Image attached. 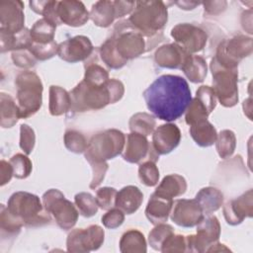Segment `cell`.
<instances>
[{"mask_svg":"<svg viewBox=\"0 0 253 253\" xmlns=\"http://www.w3.org/2000/svg\"><path fill=\"white\" fill-rule=\"evenodd\" d=\"M148 110L158 119L172 122L187 110L192 97L188 82L181 76H159L143 92Z\"/></svg>","mask_w":253,"mask_h":253,"instance_id":"6da1fadb","label":"cell"},{"mask_svg":"<svg viewBox=\"0 0 253 253\" xmlns=\"http://www.w3.org/2000/svg\"><path fill=\"white\" fill-rule=\"evenodd\" d=\"M125 93L124 84L117 79H109L102 85H91L82 80L69 93L73 112L100 110L120 101Z\"/></svg>","mask_w":253,"mask_h":253,"instance_id":"7a4b0ae2","label":"cell"},{"mask_svg":"<svg viewBox=\"0 0 253 253\" xmlns=\"http://www.w3.org/2000/svg\"><path fill=\"white\" fill-rule=\"evenodd\" d=\"M8 211L26 226H41L51 221L40 198L29 192H16L8 200Z\"/></svg>","mask_w":253,"mask_h":253,"instance_id":"3957f363","label":"cell"},{"mask_svg":"<svg viewBox=\"0 0 253 253\" xmlns=\"http://www.w3.org/2000/svg\"><path fill=\"white\" fill-rule=\"evenodd\" d=\"M168 20L167 6L162 1H137L128 19L129 24L143 36L151 37Z\"/></svg>","mask_w":253,"mask_h":253,"instance_id":"277c9868","label":"cell"},{"mask_svg":"<svg viewBox=\"0 0 253 253\" xmlns=\"http://www.w3.org/2000/svg\"><path fill=\"white\" fill-rule=\"evenodd\" d=\"M17 103L20 109L21 119L35 115L42 107V83L34 71L26 70L16 77Z\"/></svg>","mask_w":253,"mask_h":253,"instance_id":"5b68a950","label":"cell"},{"mask_svg":"<svg viewBox=\"0 0 253 253\" xmlns=\"http://www.w3.org/2000/svg\"><path fill=\"white\" fill-rule=\"evenodd\" d=\"M126 135L119 129L111 128L94 134L85 150L86 160L107 161L121 154L125 148Z\"/></svg>","mask_w":253,"mask_h":253,"instance_id":"8992f818","label":"cell"},{"mask_svg":"<svg viewBox=\"0 0 253 253\" xmlns=\"http://www.w3.org/2000/svg\"><path fill=\"white\" fill-rule=\"evenodd\" d=\"M211 70L212 74V89L216 99L223 107L231 108L235 106L238 102L237 68L223 67L212 58Z\"/></svg>","mask_w":253,"mask_h":253,"instance_id":"52a82bcc","label":"cell"},{"mask_svg":"<svg viewBox=\"0 0 253 253\" xmlns=\"http://www.w3.org/2000/svg\"><path fill=\"white\" fill-rule=\"evenodd\" d=\"M42 202L45 211L53 215L60 228L68 230L75 225L79 211L70 201L65 199L59 190H47L42 195Z\"/></svg>","mask_w":253,"mask_h":253,"instance_id":"ba28073f","label":"cell"},{"mask_svg":"<svg viewBox=\"0 0 253 253\" xmlns=\"http://www.w3.org/2000/svg\"><path fill=\"white\" fill-rule=\"evenodd\" d=\"M251 53L252 38L238 35L221 42L213 58L223 67L237 68L241 59L249 56Z\"/></svg>","mask_w":253,"mask_h":253,"instance_id":"9c48e42d","label":"cell"},{"mask_svg":"<svg viewBox=\"0 0 253 253\" xmlns=\"http://www.w3.org/2000/svg\"><path fill=\"white\" fill-rule=\"evenodd\" d=\"M197 234L186 236L187 251L206 252L217 242L220 235V224L216 216L209 215L197 224Z\"/></svg>","mask_w":253,"mask_h":253,"instance_id":"30bf717a","label":"cell"},{"mask_svg":"<svg viewBox=\"0 0 253 253\" xmlns=\"http://www.w3.org/2000/svg\"><path fill=\"white\" fill-rule=\"evenodd\" d=\"M104 229L93 224L87 228L73 229L67 236L66 247L68 252L86 253L97 250L104 242Z\"/></svg>","mask_w":253,"mask_h":253,"instance_id":"8fae6325","label":"cell"},{"mask_svg":"<svg viewBox=\"0 0 253 253\" xmlns=\"http://www.w3.org/2000/svg\"><path fill=\"white\" fill-rule=\"evenodd\" d=\"M119 31H115L116 47L120 55L126 60L135 58L145 51V42L143 35L131 25H126V30L121 25L117 26Z\"/></svg>","mask_w":253,"mask_h":253,"instance_id":"7c38bea8","label":"cell"},{"mask_svg":"<svg viewBox=\"0 0 253 253\" xmlns=\"http://www.w3.org/2000/svg\"><path fill=\"white\" fill-rule=\"evenodd\" d=\"M171 36L176 43L190 54L202 50L208 40L204 30L189 23L176 25L171 30Z\"/></svg>","mask_w":253,"mask_h":253,"instance_id":"4fadbf2b","label":"cell"},{"mask_svg":"<svg viewBox=\"0 0 253 253\" xmlns=\"http://www.w3.org/2000/svg\"><path fill=\"white\" fill-rule=\"evenodd\" d=\"M24 23V3L22 1H0V33L17 34L25 29Z\"/></svg>","mask_w":253,"mask_h":253,"instance_id":"5bb4252c","label":"cell"},{"mask_svg":"<svg viewBox=\"0 0 253 253\" xmlns=\"http://www.w3.org/2000/svg\"><path fill=\"white\" fill-rule=\"evenodd\" d=\"M123 158L129 163H140L145 159L155 162L158 160V154L146 139V136L131 132L126 136Z\"/></svg>","mask_w":253,"mask_h":253,"instance_id":"9a60e30c","label":"cell"},{"mask_svg":"<svg viewBox=\"0 0 253 253\" xmlns=\"http://www.w3.org/2000/svg\"><path fill=\"white\" fill-rule=\"evenodd\" d=\"M170 214L171 219L182 227H193L204 218L203 210L196 199L177 200L173 203Z\"/></svg>","mask_w":253,"mask_h":253,"instance_id":"2e32d148","label":"cell"},{"mask_svg":"<svg viewBox=\"0 0 253 253\" xmlns=\"http://www.w3.org/2000/svg\"><path fill=\"white\" fill-rule=\"evenodd\" d=\"M93 45L89 38L76 36L58 44V56L66 62L74 63L85 60L91 55Z\"/></svg>","mask_w":253,"mask_h":253,"instance_id":"e0dca14e","label":"cell"},{"mask_svg":"<svg viewBox=\"0 0 253 253\" xmlns=\"http://www.w3.org/2000/svg\"><path fill=\"white\" fill-rule=\"evenodd\" d=\"M223 215L230 225L241 223L244 218L253 215V192L248 190L240 197L226 202L223 206Z\"/></svg>","mask_w":253,"mask_h":253,"instance_id":"ac0fdd59","label":"cell"},{"mask_svg":"<svg viewBox=\"0 0 253 253\" xmlns=\"http://www.w3.org/2000/svg\"><path fill=\"white\" fill-rule=\"evenodd\" d=\"M56 13L58 21L70 27H80L87 23L90 13L81 1L63 0L57 1Z\"/></svg>","mask_w":253,"mask_h":253,"instance_id":"d6986e66","label":"cell"},{"mask_svg":"<svg viewBox=\"0 0 253 253\" xmlns=\"http://www.w3.org/2000/svg\"><path fill=\"white\" fill-rule=\"evenodd\" d=\"M181 140V131L175 124H164L154 129L152 146L156 153L168 154L174 150Z\"/></svg>","mask_w":253,"mask_h":253,"instance_id":"ffe728a7","label":"cell"},{"mask_svg":"<svg viewBox=\"0 0 253 253\" xmlns=\"http://www.w3.org/2000/svg\"><path fill=\"white\" fill-rule=\"evenodd\" d=\"M190 53L185 51L176 42L163 44L157 48L154 59L157 65L163 68L181 69Z\"/></svg>","mask_w":253,"mask_h":253,"instance_id":"44dd1931","label":"cell"},{"mask_svg":"<svg viewBox=\"0 0 253 253\" xmlns=\"http://www.w3.org/2000/svg\"><path fill=\"white\" fill-rule=\"evenodd\" d=\"M172 207L173 199L160 196L154 192L147 203L145 215L152 224L163 223L167 221Z\"/></svg>","mask_w":253,"mask_h":253,"instance_id":"7402d4cb","label":"cell"},{"mask_svg":"<svg viewBox=\"0 0 253 253\" xmlns=\"http://www.w3.org/2000/svg\"><path fill=\"white\" fill-rule=\"evenodd\" d=\"M143 194L135 186H126L122 188L116 198V207L126 214L135 212L141 206Z\"/></svg>","mask_w":253,"mask_h":253,"instance_id":"603a6c76","label":"cell"},{"mask_svg":"<svg viewBox=\"0 0 253 253\" xmlns=\"http://www.w3.org/2000/svg\"><path fill=\"white\" fill-rule=\"evenodd\" d=\"M90 18L96 26L107 28L117 18L114 1L101 0L96 2L90 11Z\"/></svg>","mask_w":253,"mask_h":253,"instance_id":"cb8c5ba5","label":"cell"},{"mask_svg":"<svg viewBox=\"0 0 253 253\" xmlns=\"http://www.w3.org/2000/svg\"><path fill=\"white\" fill-rule=\"evenodd\" d=\"M196 201L206 214L217 211L223 204V194L216 188L206 187L201 189L196 195Z\"/></svg>","mask_w":253,"mask_h":253,"instance_id":"d4e9b609","label":"cell"},{"mask_svg":"<svg viewBox=\"0 0 253 253\" xmlns=\"http://www.w3.org/2000/svg\"><path fill=\"white\" fill-rule=\"evenodd\" d=\"M187 190V182L184 177L178 174H170L165 176L158 187L155 190V193L173 199L175 197L183 195Z\"/></svg>","mask_w":253,"mask_h":253,"instance_id":"484cf974","label":"cell"},{"mask_svg":"<svg viewBox=\"0 0 253 253\" xmlns=\"http://www.w3.org/2000/svg\"><path fill=\"white\" fill-rule=\"evenodd\" d=\"M49 113L52 116H61L71 108L70 94L59 86L49 87Z\"/></svg>","mask_w":253,"mask_h":253,"instance_id":"4316f807","label":"cell"},{"mask_svg":"<svg viewBox=\"0 0 253 253\" xmlns=\"http://www.w3.org/2000/svg\"><path fill=\"white\" fill-rule=\"evenodd\" d=\"M32 43L33 41L31 38V33L30 30H28L27 28L14 35L0 33L1 52L29 48L32 45Z\"/></svg>","mask_w":253,"mask_h":253,"instance_id":"83f0119b","label":"cell"},{"mask_svg":"<svg viewBox=\"0 0 253 253\" xmlns=\"http://www.w3.org/2000/svg\"><path fill=\"white\" fill-rule=\"evenodd\" d=\"M189 131L195 142L203 147L212 145L217 137L215 127L208 120L190 126Z\"/></svg>","mask_w":253,"mask_h":253,"instance_id":"f1b7e54d","label":"cell"},{"mask_svg":"<svg viewBox=\"0 0 253 253\" xmlns=\"http://www.w3.org/2000/svg\"><path fill=\"white\" fill-rule=\"evenodd\" d=\"M181 69L186 77L193 83L203 82L208 72L206 60L200 55L193 54H189Z\"/></svg>","mask_w":253,"mask_h":253,"instance_id":"f546056e","label":"cell"},{"mask_svg":"<svg viewBox=\"0 0 253 253\" xmlns=\"http://www.w3.org/2000/svg\"><path fill=\"white\" fill-rule=\"evenodd\" d=\"M0 114L2 127H12L21 119L19 106L9 94H0Z\"/></svg>","mask_w":253,"mask_h":253,"instance_id":"4dcf8cb0","label":"cell"},{"mask_svg":"<svg viewBox=\"0 0 253 253\" xmlns=\"http://www.w3.org/2000/svg\"><path fill=\"white\" fill-rule=\"evenodd\" d=\"M120 251L123 253H145L146 241L144 235L136 229L126 231L120 240Z\"/></svg>","mask_w":253,"mask_h":253,"instance_id":"1f68e13d","label":"cell"},{"mask_svg":"<svg viewBox=\"0 0 253 253\" xmlns=\"http://www.w3.org/2000/svg\"><path fill=\"white\" fill-rule=\"evenodd\" d=\"M100 55L104 63L113 69L122 68L127 60L123 58L117 50L115 38L112 36L100 47Z\"/></svg>","mask_w":253,"mask_h":253,"instance_id":"d6a6232c","label":"cell"},{"mask_svg":"<svg viewBox=\"0 0 253 253\" xmlns=\"http://www.w3.org/2000/svg\"><path fill=\"white\" fill-rule=\"evenodd\" d=\"M56 26L46 19L38 20L30 30L31 38L34 42L48 43L53 42Z\"/></svg>","mask_w":253,"mask_h":253,"instance_id":"836d02e7","label":"cell"},{"mask_svg":"<svg viewBox=\"0 0 253 253\" xmlns=\"http://www.w3.org/2000/svg\"><path fill=\"white\" fill-rule=\"evenodd\" d=\"M155 125L156 122L154 117L147 113L134 114L128 123V126L131 132H136L144 136H147L154 131Z\"/></svg>","mask_w":253,"mask_h":253,"instance_id":"e575fe53","label":"cell"},{"mask_svg":"<svg viewBox=\"0 0 253 253\" xmlns=\"http://www.w3.org/2000/svg\"><path fill=\"white\" fill-rule=\"evenodd\" d=\"M215 148L217 150L218 155L225 159L230 157L236 146V137L232 130L229 129H223L221 130L216 137L215 140Z\"/></svg>","mask_w":253,"mask_h":253,"instance_id":"d590c367","label":"cell"},{"mask_svg":"<svg viewBox=\"0 0 253 253\" xmlns=\"http://www.w3.org/2000/svg\"><path fill=\"white\" fill-rule=\"evenodd\" d=\"M23 222L15 217L5 207L1 205V211H0V229L1 234L4 236L5 234L8 236H17L20 232Z\"/></svg>","mask_w":253,"mask_h":253,"instance_id":"8d00e7d4","label":"cell"},{"mask_svg":"<svg viewBox=\"0 0 253 253\" xmlns=\"http://www.w3.org/2000/svg\"><path fill=\"white\" fill-rule=\"evenodd\" d=\"M209 115L210 113L208 112L205 105L197 97H195L193 100H191L186 110L185 121L187 125L193 126L203 121H207Z\"/></svg>","mask_w":253,"mask_h":253,"instance_id":"74e56055","label":"cell"},{"mask_svg":"<svg viewBox=\"0 0 253 253\" xmlns=\"http://www.w3.org/2000/svg\"><path fill=\"white\" fill-rule=\"evenodd\" d=\"M75 206L79 213L85 217H91L98 211V204L96 199L89 193L81 192L74 197Z\"/></svg>","mask_w":253,"mask_h":253,"instance_id":"f35d334b","label":"cell"},{"mask_svg":"<svg viewBox=\"0 0 253 253\" xmlns=\"http://www.w3.org/2000/svg\"><path fill=\"white\" fill-rule=\"evenodd\" d=\"M174 233V228L170 224L159 223L149 232L148 242L149 245L157 251L161 250V247L165 240Z\"/></svg>","mask_w":253,"mask_h":253,"instance_id":"ab89813d","label":"cell"},{"mask_svg":"<svg viewBox=\"0 0 253 253\" xmlns=\"http://www.w3.org/2000/svg\"><path fill=\"white\" fill-rule=\"evenodd\" d=\"M64 145L65 147L74 153L85 152L88 146V141L84 134L75 129H68L64 133Z\"/></svg>","mask_w":253,"mask_h":253,"instance_id":"60d3db41","label":"cell"},{"mask_svg":"<svg viewBox=\"0 0 253 253\" xmlns=\"http://www.w3.org/2000/svg\"><path fill=\"white\" fill-rule=\"evenodd\" d=\"M138 177L145 186L153 187L158 183L159 180V170L155 162L147 160L139 165Z\"/></svg>","mask_w":253,"mask_h":253,"instance_id":"b9f144b4","label":"cell"},{"mask_svg":"<svg viewBox=\"0 0 253 253\" xmlns=\"http://www.w3.org/2000/svg\"><path fill=\"white\" fill-rule=\"evenodd\" d=\"M9 162L13 167V173L17 179H25L32 172V161L28 158V156L22 153H17L12 156Z\"/></svg>","mask_w":253,"mask_h":253,"instance_id":"7bdbcfd3","label":"cell"},{"mask_svg":"<svg viewBox=\"0 0 253 253\" xmlns=\"http://www.w3.org/2000/svg\"><path fill=\"white\" fill-rule=\"evenodd\" d=\"M83 80L91 85H102L109 80V73L97 63L89 64L86 66Z\"/></svg>","mask_w":253,"mask_h":253,"instance_id":"ee69618b","label":"cell"},{"mask_svg":"<svg viewBox=\"0 0 253 253\" xmlns=\"http://www.w3.org/2000/svg\"><path fill=\"white\" fill-rule=\"evenodd\" d=\"M30 51L36 57L37 60H46L57 54L58 44L53 41L48 43H38L34 42L29 47Z\"/></svg>","mask_w":253,"mask_h":253,"instance_id":"f6af8a7d","label":"cell"},{"mask_svg":"<svg viewBox=\"0 0 253 253\" xmlns=\"http://www.w3.org/2000/svg\"><path fill=\"white\" fill-rule=\"evenodd\" d=\"M117 194V190L111 187H103L97 190L95 199L98 204V207L105 211L113 209L116 206Z\"/></svg>","mask_w":253,"mask_h":253,"instance_id":"bcb514c9","label":"cell"},{"mask_svg":"<svg viewBox=\"0 0 253 253\" xmlns=\"http://www.w3.org/2000/svg\"><path fill=\"white\" fill-rule=\"evenodd\" d=\"M36 142V135L34 129L26 124L20 126V147L28 155L32 153Z\"/></svg>","mask_w":253,"mask_h":253,"instance_id":"7dc6e473","label":"cell"},{"mask_svg":"<svg viewBox=\"0 0 253 253\" xmlns=\"http://www.w3.org/2000/svg\"><path fill=\"white\" fill-rule=\"evenodd\" d=\"M160 251L163 253H176L187 251L186 237L180 234L175 235L173 233L165 240Z\"/></svg>","mask_w":253,"mask_h":253,"instance_id":"c3c4849f","label":"cell"},{"mask_svg":"<svg viewBox=\"0 0 253 253\" xmlns=\"http://www.w3.org/2000/svg\"><path fill=\"white\" fill-rule=\"evenodd\" d=\"M196 97L205 105L210 114L213 111V109L216 106L217 99L212 87L205 85L201 86L196 92Z\"/></svg>","mask_w":253,"mask_h":253,"instance_id":"681fc988","label":"cell"},{"mask_svg":"<svg viewBox=\"0 0 253 253\" xmlns=\"http://www.w3.org/2000/svg\"><path fill=\"white\" fill-rule=\"evenodd\" d=\"M12 59L15 65L22 68H30L37 62L36 57L33 55L29 48L14 50L12 52Z\"/></svg>","mask_w":253,"mask_h":253,"instance_id":"f907efd6","label":"cell"},{"mask_svg":"<svg viewBox=\"0 0 253 253\" xmlns=\"http://www.w3.org/2000/svg\"><path fill=\"white\" fill-rule=\"evenodd\" d=\"M92 168V180L90 183L91 189H96L104 180L105 174L108 170V163L106 161H98V160H87Z\"/></svg>","mask_w":253,"mask_h":253,"instance_id":"816d5d0a","label":"cell"},{"mask_svg":"<svg viewBox=\"0 0 253 253\" xmlns=\"http://www.w3.org/2000/svg\"><path fill=\"white\" fill-rule=\"evenodd\" d=\"M125 220V212L120 209H111L102 216V223L107 228H117L123 224Z\"/></svg>","mask_w":253,"mask_h":253,"instance_id":"f5cc1de1","label":"cell"},{"mask_svg":"<svg viewBox=\"0 0 253 253\" xmlns=\"http://www.w3.org/2000/svg\"><path fill=\"white\" fill-rule=\"evenodd\" d=\"M12 176H14L13 173V167L10 162H7L5 160H1L0 162V185L4 186L5 184L9 183Z\"/></svg>","mask_w":253,"mask_h":253,"instance_id":"db71d44e","label":"cell"},{"mask_svg":"<svg viewBox=\"0 0 253 253\" xmlns=\"http://www.w3.org/2000/svg\"><path fill=\"white\" fill-rule=\"evenodd\" d=\"M226 2L225 1H211V2H204L205 11L208 14H219L226 8Z\"/></svg>","mask_w":253,"mask_h":253,"instance_id":"11a10c76","label":"cell"},{"mask_svg":"<svg viewBox=\"0 0 253 253\" xmlns=\"http://www.w3.org/2000/svg\"><path fill=\"white\" fill-rule=\"evenodd\" d=\"M175 4H177L181 9L184 10H191L194 9L197 5H199V2H189V1H182V2H176Z\"/></svg>","mask_w":253,"mask_h":253,"instance_id":"9f6ffc18","label":"cell"},{"mask_svg":"<svg viewBox=\"0 0 253 253\" xmlns=\"http://www.w3.org/2000/svg\"><path fill=\"white\" fill-rule=\"evenodd\" d=\"M216 251H230L228 248L225 247V245L220 244V243H214L213 245H211L209 249L208 252H216Z\"/></svg>","mask_w":253,"mask_h":253,"instance_id":"6f0895ef","label":"cell"}]
</instances>
